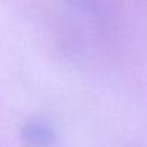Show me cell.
Instances as JSON below:
<instances>
[{
  "label": "cell",
  "mask_w": 147,
  "mask_h": 147,
  "mask_svg": "<svg viewBox=\"0 0 147 147\" xmlns=\"http://www.w3.org/2000/svg\"><path fill=\"white\" fill-rule=\"evenodd\" d=\"M24 140L34 147H49L54 142V131L45 123L33 121L24 127Z\"/></svg>",
  "instance_id": "cell-1"
}]
</instances>
